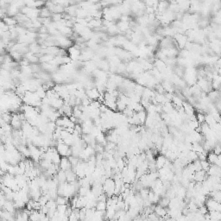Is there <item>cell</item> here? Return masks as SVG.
<instances>
[{"label":"cell","mask_w":221,"mask_h":221,"mask_svg":"<svg viewBox=\"0 0 221 221\" xmlns=\"http://www.w3.org/2000/svg\"><path fill=\"white\" fill-rule=\"evenodd\" d=\"M103 192L107 195V197H111L114 194L115 190V181L112 178H106L104 183L102 184Z\"/></svg>","instance_id":"1"},{"label":"cell","mask_w":221,"mask_h":221,"mask_svg":"<svg viewBox=\"0 0 221 221\" xmlns=\"http://www.w3.org/2000/svg\"><path fill=\"white\" fill-rule=\"evenodd\" d=\"M56 150L59 153L60 156H70L72 155V150H71V147L69 145L66 144L65 143L61 142V143H58L56 144Z\"/></svg>","instance_id":"2"},{"label":"cell","mask_w":221,"mask_h":221,"mask_svg":"<svg viewBox=\"0 0 221 221\" xmlns=\"http://www.w3.org/2000/svg\"><path fill=\"white\" fill-rule=\"evenodd\" d=\"M205 204H206V207L207 208L208 212H210V211H220L221 212L220 202L216 201L212 197L207 199L205 201Z\"/></svg>","instance_id":"3"},{"label":"cell","mask_w":221,"mask_h":221,"mask_svg":"<svg viewBox=\"0 0 221 221\" xmlns=\"http://www.w3.org/2000/svg\"><path fill=\"white\" fill-rule=\"evenodd\" d=\"M100 95L101 94L99 92V90L95 89V88L88 89L86 92V96L90 100H98V99Z\"/></svg>","instance_id":"4"},{"label":"cell","mask_w":221,"mask_h":221,"mask_svg":"<svg viewBox=\"0 0 221 221\" xmlns=\"http://www.w3.org/2000/svg\"><path fill=\"white\" fill-rule=\"evenodd\" d=\"M59 166H60V169L63 170V171L72 169V165H71V163H70V161H69L67 156H61Z\"/></svg>","instance_id":"5"},{"label":"cell","mask_w":221,"mask_h":221,"mask_svg":"<svg viewBox=\"0 0 221 221\" xmlns=\"http://www.w3.org/2000/svg\"><path fill=\"white\" fill-rule=\"evenodd\" d=\"M207 178V174H206V171L204 170H199L194 172V181H197V182H202L206 180Z\"/></svg>","instance_id":"6"},{"label":"cell","mask_w":221,"mask_h":221,"mask_svg":"<svg viewBox=\"0 0 221 221\" xmlns=\"http://www.w3.org/2000/svg\"><path fill=\"white\" fill-rule=\"evenodd\" d=\"M207 174L209 176H216V175H220V167L211 164L207 170Z\"/></svg>","instance_id":"7"},{"label":"cell","mask_w":221,"mask_h":221,"mask_svg":"<svg viewBox=\"0 0 221 221\" xmlns=\"http://www.w3.org/2000/svg\"><path fill=\"white\" fill-rule=\"evenodd\" d=\"M166 161H167V158L165 157V155H158L157 158H156V160L155 161V164L156 168L157 169H160L161 167H164Z\"/></svg>","instance_id":"8"},{"label":"cell","mask_w":221,"mask_h":221,"mask_svg":"<svg viewBox=\"0 0 221 221\" xmlns=\"http://www.w3.org/2000/svg\"><path fill=\"white\" fill-rule=\"evenodd\" d=\"M154 213L157 215L158 217L163 218L164 216L167 215V209H165V207H162L161 206H160V205L158 204L157 206L155 207Z\"/></svg>","instance_id":"9"},{"label":"cell","mask_w":221,"mask_h":221,"mask_svg":"<svg viewBox=\"0 0 221 221\" xmlns=\"http://www.w3.org/2000/svg\"><path fill=\"white\" fill-rule=\"evenodd\" d=\"M182 107L184 109V112H185L186 115H188V116L194 115V107L189 103H188V102H183L182 103Z\"/></svg>","instance_id":"10"},{"label":"cell","mask_w":221,"mask_h":221,"mask_svg":"<svg viewBox=\"0 0 221 221\" xmlns=\"http://www.w3.org/2000/svg\"><path fill=\"white\" fill-rule=\"evenodd\" d=\"M218 156H219V155H216L212 150V151H209L207 153V161L210 163V164H215V162L217 161V159H218Z\"/></svg>","instance_id":"11"},{"label":"cell","mask_w":221,"mask_h":221,"mask_svg":"<svg viewBox=\"0 0 221 221\" xmlns=\"http://www.w3.org/2000/svg\"><path fill=\"white\" fill-rule=\"evenodd\" d=\"M209 217H210V220H220L221 212L220 211H210L209 212Z\"/></svg>","instance_id":"12"},{"label":"cell","mask_w":221,"mask_h":221,"mask_svg":"<svg viewBox=\"0 0 221 221\" xmlns=\"http://www.w3.org/2000/svg\"><path fill=\"white\" fill-rule=\"evenodd\" d=\"M137 118L139 119V122H140L141 124H143L146 121V118H147V113L146 112L143 110V111H141V112H137Z\"/></svg>","instance_id":"13"},{"label":"cell","mask_w":221,"mask_h":221,"mask_svg":"<svg viewBox=\"0 0 221 221\" xmlns=\"http://www.w3.org/2000/svg\"><path fill=\"white\" fill-rule=\"evenodd\" d=\"M116 106H117V110H118L120 112H123L126 108L127 105H126V103L124 101L120 99H118V100L116 101Z\"/></svg>","instance_id":"14"},{"label":"cell","mask_w":221,"mask_h":221,"mask_svg":"<svg viewBox=\"0 0 221 221\" xmlns=\"http://www.w3.org/2000/svg\"><path fill=\"white\" fill-rule=\"evenodd\" d=\"M95 208H96V210H99V211H106V201H98L96 206H95Z\"/></svg>","instance_id":"15"},{"label":"cell","mask_w":221,"mask_h":221,"mask_svg":"<svg viewBox=\"0 0 221 221\" xmlns=\"http://www.w3.org/2000/svg\"><path fill=\"white\" fill-rule=\"evenodd\" d=\"M169 202H170V200L166 197V196H163L161 199H159V201H158V204L161 206L162 207H167L168 205H169Z\"/></svg>","instance_id":"16"},{"label":"cell","mask_w":221,"mask_h":221,"mask_svg":"<svg viewBox=\"0 0 221 221\" xmlns=\"http://www.w3.org/2000/svg\"><path fill=\"white\" fill-rule=\"evenodd\" d=\"M171 100L173 101V104L175 105L176 106H178V107H181V106H182V103H183L182 99L180 98V97H177V96H173V98H172Z\"/></svg>","instance_id":"17"},{"label":"cell","mask_w":221,"mask_h":221,"mask_svg":"<svg viewBox=\"0 0 221 221\" xmlns=\"http://www.w3.org/2000/svg\"><path fill=\"white\" fill-rule=\"evenodd\" d=\"M201 167H202V170H204V171H206V172H207L208 168L210 167V163L208 162L207 160H202L201 161Z\"/></svg>","instance_id":"18"},{"label":"cell","mask_w":221,"mask_h":221,"mask_svg":"<svg viewBox=\"0 0 221 221\" xmlns=\"http://www.w3.org/2000/svg\"><path fill=\"white\" fill-rule=\"evenodd\" d=\"M196 116V120L198 121V123L199 124H203V123H205V115L203 113H199L197 114V115H195Z\"/></svg>","instance_id":"19"},{"label":"cell","mask_w":221,"mask_h":221,"mask_svg":"<svg viewBox=\"0 0 221 221\" xmlns=\"http://www.w3.org/2000/svg\"><path fill=\"white\" fill-rule=\"evenodd\" d=\"M86 213H87V208L82 207L80 209V219L83 220L86 219Z\"/></svg>","instance_id":"20"}]
</instances>
